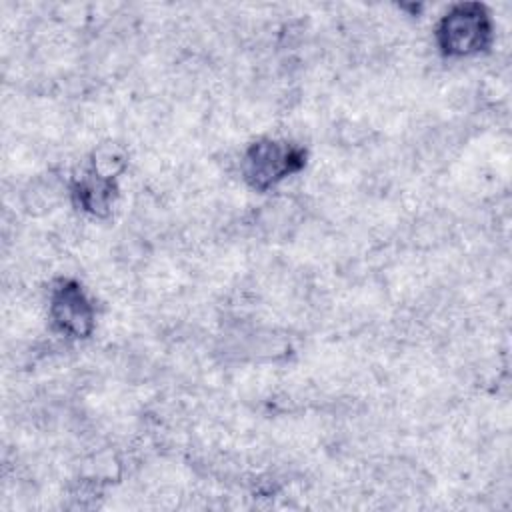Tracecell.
<instances>
[{
    "mask_svg": "<svg viewBox=\"0 0 512 512\" xmlns=\"http://www.w3.org/2000/svg\"><path fill=\"white\" fill-rule=\"evenodd\" d=\"M490 38L488 14L476 4L450 10L438 26V42L448 56H470L484 48Z\"/></svg>",
    "mask_w": 512,
    "mask_h": 512,
    "instance_id": "cell-1",
    "label": "cell"
},
{
    "mask_svg": "<svg viewBox=\"0 0 512 512\" xmlns=\"http://www.w3.org/2000/svg\"><path fill=\"white\" fill-rule=\"evenodd\" d=\"M298 160V152L284 142H254L244 156V176L254 188H268L294 172Z\"/></svg>",
    "mask_w": 512,
    "mask_h": 512,
    "instance_id": "cell-2",
    "label": "cell"
},
{
    "mask_svg": "<svg viewBox=\"0 0 512 512\" xmlns=\"http://www.w3.org/2000/svg\"><path fill=\"white\" fill-rule=\"evenodd\" d=\"M50 314L62 334L82 338L92 330L94 310L90 300L74 282H60L50 296Z\"/></svg>",
    "mask_w": 512,
    "mask_h": 512,
    "instance_id": "cell-3",
    "label": "cell"
}]
</instances>
